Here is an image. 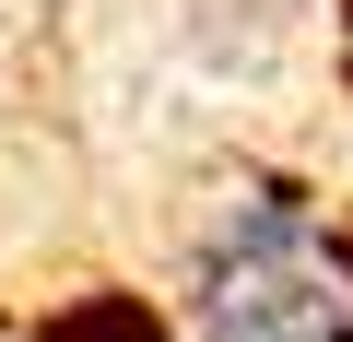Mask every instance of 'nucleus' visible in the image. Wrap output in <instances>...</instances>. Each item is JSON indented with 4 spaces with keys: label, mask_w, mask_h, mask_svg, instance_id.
Segmentation results:
<instances>
[{
    "label": "nucleus",
    "mask_w": 353,
    "mask_h": 342,
    "mask_svg": "<svg viewBox=\"0 0 353 342\" xmlns=\"http://www.w3.org/2000/svg\"><path fill=\"white\" fill-rule=\"evenodd\" d=\"M189 330L201 342H353V225L306 201L294 178H224L189 260Z\"/></svg>",
    "instance_id": "1"
},
{
    "label": "nucleus",
    "mask_w": 353,
    "mask_h": 342,
    "mask_svg": "<svg viewBox=\"0 0 353 342\" xmlns=\"http://www.w3.org/2000/svg\"><path fill=\"white\" fill-rule=\"evenodd\" d=\"M36 342H165V319H153L141 295H71Z\"/></svg>",
    "instance_id": "2"
}]
</instances>
